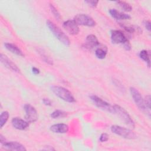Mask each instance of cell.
<instances>
[{"instance_id":"6da1fadb","label":"cell","mask_w":151,"mask_h":151,"mask_svg":"<svg viewBox=\"0 0 151 151\" xmlns=\"http://www.w3.org/2000/svg\"><path fill=\"white\" fill-rule=\"evenodd\" d=\"M47 25L50 30L60 42H61L65 45H70V41L68 36L58 26L50 20L47 21Z\"/></svg>"},{"instance_id":"7a4b0ae2","label":"cell","mask_w":151,"mask_h":151,"mask_svg":"<svg viewBox=\"0 0 151 151\" xmlns=\"http://www.w3.org/2000/svg\"><path fill=\"white\" fill-rule=\"evenodd\" d=\"M51 91L61 99L68 103H73L76 101L72 93L67 88L61 86H52L51 87Z\"/></svg>"},{"instance_id":"3957f363","label":"cell","mask_w":151,"mask_h":151,"mask_svg":"<svg viewBox=\"0 0 151 151\" xmlns=\"http://www.w3.org/2000/svg\"><path fill=\"white\" fill-rule=\"evenodd\" d=\"M113 106L114 113L116 114L124 123L130 127H134V123L129 113L121 106L115 104Z\"/></svg>"},{"instance_id":"277c9868","label":"cell","mask_w":151,"mask_h":151,"mask_svg":"<svg viewBox=\"0 0 151 151\" xmlns=\"http://www.w3.org/2000/svg\"><path fill=\"white\" fill-rule=\"evenodd\" d=\"M130 91L134 103L139 107V109L142 111L148 113L150 116V111L148 110L146 108L145 103V100L142 97L141 94L139 93V91L134 87H130Z\"/></svg>"},{"instance_id":"5b68a950","label":"cell","mask_w":151,"mask_h":151,"mask_svg":"<svg viewBox=\"0 0 151 151\" xmlns=\"http://www.w3.org/2000/svg\"><path fill=\"white\" fill-rule=\"evenodd\" d=\"M111 130L113 133L125 139H133L136 137V134L132 130L120 126L113 125L111 127Z\"/></svg>"},{"instance_id":"8992f818","label":"cell","mask_w":151,"mask_h":151,"mask_svg":"<svg viewBox=\"0 0 151 151\" xmlns=\"http://www.w3.org/2000/svg\"><path fill=\"white\" fill-rule=\"evenodd\" d=\"M74 20L78 25H80L94 27L96 25V21L91 17L83 14H80L76 15Z\"/></svg>"},{"instance_id":"52a82bcc","label":"cell","mask_w":151,"mask_h":151,"mask_svg":"<svg viewBox=\"0 0 151 151\" xmlns=\"http://www.w3.org/2000/svg\"><path fill=\"white\" fill-rule=\"evenodd\" d=\"M90 99L98 107L110 113H114L113 106L110 104L109 103L95 95L90 96Z\"/></svg>"},{"instance_id":"ba28073f","label":"cell","mask_w":151,"mask_h":151,"mask_svg":"<svg viewBox=\"0 0 151 151\" xmlns=\"http://www.w3.org/2000/svg\"><path fill=\"white\" fill-rule=\"evenodd\" d=\"M25 119L28 122H34L38 119V114L36 109L29 104L24 105Z\"/></svg>"},{"instance_id":"9c48e42d","label":"cell","mask_w":151,"mask_h":151,"mask_svg":"<svg viewBox=\"0 0 151 151\" xmlns=\"http://www.w3.org/2000/svg\"><path fill=\"white\" fill-rule=\"evenodd\" d=\"M63 27L64 29L71 35H77L79 32L78 25L73 20H67L65 21Z\"/></svg>"},{"instance_id":"30bf717a","label":"cell","mask_w":151,"mask_h":151,"mask_svg":"<svg viewBox=\"0 0 151 151\" xmlns=\"http://www.w3.org/2000/svg\"><path fill=\"white\" fill-rule=\"evenodd\" d=\"M111 40L114 44H123L128 40L124 33L120 30H113L111 32Z\"/></svg>"},{"instance_id":"8fae6325","label":"cell","mask_w":151,"mask_h":151,"mask_svg":"<svg viewBox=\"0 0 151 151\" xmlns=\"http://www.w3.org/2000/svg\"><path fill=\"white\" fill-rule=\"evenodd\" d=\"M0 60H1V62L5 65V67L8 68V69L16 73L20 72V70L17 67V65L15 63H14L11 60H9L7 57V56H6L5 55L3 54H1Z\"/></svg>"},{"instance_id":"7c38bea8","label":"cell","mask_w":151,"mask_h":151,"mask_svg":"<svg viewBox=\"0 0 151 151\" xmlns=\"http://www.w3.org/2000/svg\"><path fill=\"white\" fill-rule=\"evenodd\" d=\"M2 146L4 149L8 150L25 151L27 150L24 146L17 142H6L2 144Z\"/></svg>"},{"instance_id":"4fadbf2b","label":"cell","mask_w":151,"mask_h":151,"mask_svg":"<svg viewBox=\"0 0 151 151\" xmlns=\"http://www.w3.org/2000/svg\"><path fill=\"white\" fill-rule=\"evenodd\" d=\"M100 45L97 38L93 34H90L86 37V41L84 44V48L87 50H91Z\"/></svg>"},{"instance_id":"5bb4252c","label":"cell","mask_w":151,"mask_h":151,"mask_svg":"<svg viewBox=\"0 0 151 151\" xmlns=\"http://www.w3.org/2000/svg\"><path fill=\"white\" fill-rule=\"evenodd\" d=\"M13 127L18 130H25L29 126V122L18 117H15L11 121Z\"/></svg>"},{"instance_id":"9a60e30c","label":"cell","mask_w":151,"mask_h":151,"mask_svg":"<svg viewBox=\"0 0 151 151\" xmlns=\"http://www.w3.org/2000/svg\"><path fill=\"white\" fill-rule=\"evenodd\" d=\"M50 130L55 133H66L68 131V126L64 123L55 124L50 127Z\"/></svg>"},{"instance_id":"2e32d148","label":"cell","mask_w":151,"mask_h":151,"mask_svg":"<svg viewBox=\"0 0 151 151\" xmlns=\"http://www.w3.org/2000/svg\"><path fill=\"white\" fill-rule=\"evenodd\" d=\"M109 13L112 17L117 20L130 19L131 18L129 15L119 12L115 9H110L109 10Z\"/></svg>"},{"instance_id":"e0dca14e","label":"cell","mask_w":151,"mask_h":151,"mask_svg":"<svg viewBox=\"0 0 151 151\" xmlns=\"http://www.w3.org/2000/svg\"><path fill=\"white\" fill-rule=\"evenodd\" d=\"M4 45L5 47V48L9 51H11V52L19 55V56H21V57H24V54H23L22 51L15 44H11V43H9V42H6L4 44Z\"/></svg>"},{"instance_id":"ac0fdd59","label":"cell","mask_w":151,"mask_h":151,"mask_svg":"<svg viewBox=\"0 0 151 151\" xmlns=\"http://www.w3.org/2000/svg\"><path fill=\"white\" fill-rule=\"evenodd\" d=\"M107 48L106 47H98L95 51L96 56L99 59H104L107 55Z\"/></svg>"},{"instance_id":"d6986e66","label":"cell","mask_w":151,"mask_h":151,"mask_svg":"<svg viewBox=\"0 0 151 151\" xmlns=\"http://www.w3.org/2000/svg\"><path fill=\"white\" fill-rule=\"evenodd\" d=\"M38 52L39 53V54L40 55V56L41 57V58H42V60L47 63H48V64L50 65H52L53 64V61L50 58V57L49 56H48V55H47V54L45 53V52L42 50V49H38L37 50Z\"/></svg>"},{"instance_id":"ffe728a7","label":"cell","mask_w":151,"mask_h":151,"mask_svg":"<svg viewBox=\"0 0 151 151\" xmlns=\"http://www.w3.org/2000/svg\"><path fill=\"white\" fill-rule=\"evenodd\" d=\"M139 57L146 63H147L148 67H150V53L146 50H142L139 53Z\"/></svg>"},{"instance_id":"44dd1931","label":"cell","mask_w":151,"mask_h":151,"mask_svg":"<svg viewBox=\"0 0 151 151\" xmlns=\"http://www.w3.org/2000/svg\"><path fill=\"white\" fill-rule=\"evenodd\" d=\"M9 118V113L6 111H4L1 113L0 116V126L2 128L6 123Z\"/></svg>"},{"instance_id":"7402d4cb","label":"cell","mask_w":151,"mask_h":151,"mask_svg":"<svg viewBox=\"0 0 151 151\" xmlns=\"http://www.w3.org/2000/svg\"><path fill=\"white\" fill-rule=\"evenodd\" d=\"M116 3L125 11L129 12V11H131L132 9V6L129 3H127L126 2L119 1H117Z\"/></svg>"},{"instance_id":"603a6c76","label":"cell","mask_w":151,"mask_h":151,"mask_svg":"<svg viewBox=\"0 0 151 151\" xmlns=\"http://www.w3.org/2000/svg\"><path fill=\"white\" fill-rule=\"evenodd\" d=\"M67 116V113L63 111L57 110L54 111L51 114V117L53 119H57L60 117H64Z\"/></svg>"},{"instance_id":"cb8c5ba5","label":"cell","mask_w":151,"mask_h":151,"mask_svg":"<svg viewBox=\"0 0 151 151\" xmlns=\"http://www.w3.org/2000/svg\"><path fill=\"white\" fill-rule=\"evenodd\" d=\"M51 11L52 12V13L53 14V15H54V17L57 19H60V15L59 14V12H58V11L57 10V9L55 8V6L52 5V4H50V5Z\"/></svg>"},{"instance_id":"d4e9b609","label":"cell","mask_w":151,"mask_h":151,"mask_svg":"<svg viewBox=\"0 0 151 151\" xmlns=\"http://www.w3.org/2000/svg\"><path fill=\"white\" fill-rule=\"evenodd\" d=\"M145 100V103L146 105V108L148 110L150 111V96L149 95L146 97V99Z\"/></svg>"},{"instance_id":"484cf974","label":"cell","mask_w":151,"mask_h":151,"mask_svg":"<svg viewBox=\"0 0 151 151\" xmlns=\"http://www.w3.org/2000/svg\"><path fill=\"white\" fill-rule=\"evenodd\" d=\"M86 3H87L88 5H89L91 7H96L97 5V4L99 2L98 1H94V0H88V1H86Z\"/></svg>"},{"instance_id":"4316f807","label":"cell","mask_w":151,"mask_h":151,"mask_svg":"<svg viewBox=\"0 0 151 151\" xmlns=\"http://www.w3.org/2000/svg\"><path fill=\"white\" fill-rule=\"evenodd\" d=\"M122 27L127 32H129L130 34H132L133 32H135V28L133 27H127V26H124V25H122Z\"/></svg>"},{"instance_id":"83f0119b","label":"cell","mask_w":151,"mask_h":151,"mask_svg":"<svg viewBox=\"0 0 151 151\" xmlns=\"http://www.w3.org/2000/svg\"><path fill=\"white\" fill-rule=\"evenodd\" d=\"M109 139V135L107 133H102L100 137V141L101 142H104Z\"/></svg>"},{"instance_id":"f1b7e54d","label":"cell","mask_w":151,"mask_h":151,"mask_svg":"<svg viewBox=\"0 0 151 151\" xmlns=\"http://www.w3.org/2000/svg\"><path fill=\"white\" fill-rule=\"evenodd\" d=\"M123 47H124V48H125V50H127V51H129V50L131 49V45H130V42H129V40H127L123 44Z\"/></svg>"},{"instance_id":"f546056e","label":"cell","mask_w":151,"mask_h":151,"mask_svg":"<svg viewBox=\"0 0 151 151\" xmlns=\"http://www.w3.org/2000/svg\"><path fill=\"white\" fill-rule=\"evenodd\" d=\"M42 101H43L44 104L46 106H51V101L48 99L44 98L42 99Z\"/></svg>"},{"instance_id":"4dcf8cb0","label":"cell","mask_w":151,"mask_h":151,"mask_svg":"<svg viewBox=\"0 0 151 151\" xmlns=\"http://www.w3.org/2000/svg\"><path fill=\"white\" fill-rule=\"evenodd\" d=\"M144 25L145 26V27L146 28V29L148 31H150V22L149 21H145L144 22Z\"/></svg>"},{"instance_id":"1f68e13d","label":"cell","mask_w":151,"mask_h":151,"mask_svg":"<svg viewBox=\"0 0 151 151\" xmlns=\"http://www.w3.org/2000/svg\"><path fill=\"white\" fill-rule=\"evenodd\" d=\"M32 71L34 74H38L40 73V70L36 67H33L32 68Z\"/></svg>"},{"instance_id":"d6a6232c","label":"cell","mask_w":151,"mask_h":151,"mask_svg":"<svg viewBox=\"0 0 151 151\" xmlns=\"http://www.w3.org/2000/svg\"><path fill=\"white\" fill-rule=\"evenodd\" d=\"M0 141L2 144H4L5 142H6V140L5 137L2 134H0Z\"/></svg>"}]
</instances>
